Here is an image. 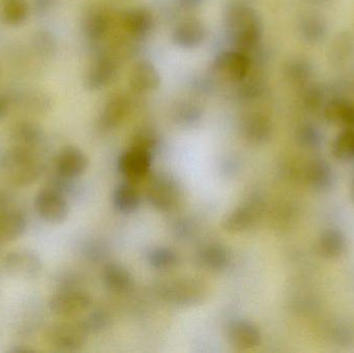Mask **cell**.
I'll return each mask as SVG.
<instances>
[{
  "instance_id": "obj_36",
  "label": "cell",
  "mask_w": 354,
  "mask_h": 353,
  "mask_svg": "<svg viewBox=\"0 0 354 353\" xmlns=\"http://www.w3.org/2000/svg\"><path fill=\"white\" fill-rule=\"evenodd\" d=\"M324 89L318 85L309 87L304 93V105L308 110H317L324 103Z\"/></svg>"
},
{
  "instance_id": "obj_18",
  "label": "cell",
  "mask_w": 354,
  "mask_h": 353,
  "mask_svg": "<svg viewBox=\"0 0 354 353\" xmlns=\"http://www.w3.org/2000/svg\"><path fill=\"white\" fill-rule=\"evenodd\" d=\"M45 139V133L41 126L32 122H20L10 130V140L14 146L37 151Z\"/></svg>"
},
{
  "instance_id": "obj_42",
  "label": "cell",
  "mask_w": 354,
  "mask_h": 353,
  "mask_svg": "<svg viewBox=\"0 0 354 353\" xmlns=\"http://www.w3.org/2000/svg\"><path fill=\"white\" fill-rule=\"evenodd\" d=\"M37 37L35 44L37 46V50L41 52V54H49L53 52L54 50V41L48 33H39Z\"/></svg>"
},
{
  "instance_id": "obj_44",
  "label": "cell",
  "mask_w": 354,
  "mask_h": 353,
  "mask_svg": "<svg viewBox=\"0 0 354 353\" xmlns=\"http://www.w3.org/2000/svg\"><path fill=\"white\" fill-rule=\"evenodd\" d=\"M205 0H177L179 8L183 10H194L200 8Z\"/></svg>"
},
{
  "instance_id": "obj_9",
  "label": "cell",
  "mask_w": 354,
  "mask_h": 353,
  "mask_svg": "<svg viewBox=\"0 0 354 353\" xmlns=\"http://www.w3.org/2000/svg\"><path fill=\"white\" fill-rule=\"evenodd\" d=\"M206 289L201 282L195 279H185L172 282L166 286L164 298L168 302L179 306H193L203 300Z\"/></svg>"
},
{
  "instance_id": "obj_17",
  "label": "cell",
  "mask_w": 354,
  "mask_h": 353,
  "mask_svg": "<svg viewBox=\"0 0 354 353\" xmlns=\"http://www.w3.org/2000/svg\"><path fill=\"white\" fill-rule=\"evenodd\" d=\"M28 220L20 209H8L0 215V244L19 240L26 231Z\"/></svg>"
},
{
  "instance_id": "obj_10",
  "label": "cell",
  "mask_w": 354,
  "mask_h": 353,
  "mask_svg": "<svg viewBox=\"0 0 354 353\" xmlns=\"http://www.w3.org/2000/svg\"><path fill=\"white\" fill-rule=\"evenodd\" d=\"M88 167V158L78 147L68 146L59 151L55 162L54 171L68 178H80Z\"/></svg>"
},
{
  "instance_id": "obj_39",
  "label": "cell",
  "mask_w": 354,
  "mask_h": 353,
  "mask_svg": "<svg viewBox=\"0 0 354 353\" xmlns=\"http://www.w3.org/2000/svg\"><path fill=\"white\" fill-rule=\"evenodd\" d=\"M107 315L102 312H95L91 314L88 318L82 321L83 325L86 329L87 333H97L107 327Z\"/></svg>"
},
{
  "instance_id": "obj_30",
  "label": "cell",
  "mask_w": 354,
  "mask_h": 353,
  "mask_svg": "<svg viewBox=\"0 0 354 353\" xmlns=\"http://www.w3.org/2000/svg\"><path fill=\"white\" fill-rule=\"evenodd\" d=\"M202 265L214 271H222L228 267L230 263V255L226 249L218 245L206 247L200 254Z\"/></svg>"
},
{
  "instance_id": "obj_37",
  "label": "cell",
  "mask_w": 354,
  "mask_h": 353,
  "mask_svg": "<svg viewBox=\"0 0 354 353\" xmlns=\"http://www.w3.org/2000/svg\"><path fill=\"white\" fill-rule=\"evenodd\" d=\"M157 144V138H156L153 132L149 130H142L137 133L136 136L133 140V146L135 149H145V151H151Z\"/></svg>"
},
{
  "instance_id": "obj_27",
  "label": "cell",
  "mask_w": 354,
  "mask_h": 353,
  "mask_svg": "<svg viewBox=\"0 0 354 353\" xmlns=\"http://www.w3.org/2000/svg\"><path fill=\"white\" fill-rule=\"evenodd\" d=\"M103 278L106 285L115 292H128L133 285L130 273L122 265H107L104 269Z\"/></svg>"
},
{
  "instance_id": "obj_47",
  "label": "cell",
  "mask_w": 354,
  "mask_h": 353,
  "mask_svg": "<svg viewBox=\"0 0 354 353\" xmlns=\"http://www.w3.org/2000/svg\"><path fill=\"white\" fill-rule=\"evenodd\" d=\"M35 352V350H33V348L23 345L15 346V347H12V350H10V352L12 353H30Z\"/></svg>"
},
{
  "instance_id": "obj_16",
  "label": "cell",
  "mask_w": 354,
  "mask_h": 353,
  "mask_svg": "<svg viewBox=\"0 0 354 353\" xmlns=\"http://www.w3.org/2000/svg\"><path fill=\"white\" fill-rule=\"evenodd\" d=\"M116 74V64L107 55H101L93 60L85 76V85L91 90L107 86Z\"/></svg>"
},
{
  "instance_id": "obj_21",
  "label": "cell",
  "mask_w": 354,
  "mask_h": 353,
  "mask_svg": "<svg viewBox=\"0 0 354 353\" xmlns=\"http://www.w3.org/2000/svg\"><path fill=\"white\" fill-rule=\"evenodd\" d=\"M324 116L330 124L354 131V104L343 97H335L326 103Z\"/></svg>"
},
{
  "instance_id": "obj_22",
  "label": "cell",
  "mask_w": 354,
  "mask_h": 353,
  "mask_svg": "<svg viewBox=\"0 0 354 353\" xmlns=\"http://www.w3.org/2000/svg\"><path fill=\"white\" fill-rule=\"evenodd\" d=\"M124 30L135 39L147 37L153 26V17L147 8H132L122 17Z\"/></svg>"
},
{
  "instance_id": "obj_5",
  "label": "cell",
  "mask_w": 354,
  "mask_h": 353,
  "mask_svg": "<svg viewBox=\"0 0 354 353\" xmlns=\"http://www.w3.org/2000/svg\"><path fill=\"white\" fill-rule=\"evenodd\" d=\"M35 209L39 218L52 225L64 223L70 213L68 198L49 187L35 195Z\"/></svg>"
},
{
  "instance_id": "obj_19",
  "label": "cell",
  "mask_w": 354,
  "mask_h": 353,
  "mask_svg": "<svg viewBox=\"0 0 354 353\" xmlns=\"http://www.w3.org/2000/svg\"><path fill=\"white\" fill-rule=\"evenodd\" d=\"M270 118L262 113H251L241 122V133L245 140L253 144H263L272 136Z\"/></svg>"
},
{
  "instance_id": "obj_23",
  "label": "cell",
  "mask_w": 354,
  "mask_h": 353,
  "mask_svg": "<svg viewBox=\"0 0 354 353\" xmlns=\"http://www.w3.org/2000/svg\"><path fill=\"white\" fill-rule=\"evenodd\" d=\"M317 251L324 258H340L347 251L346 236L336 228L324 230L318 238Z\"/></svg>"
},
{
  "instance_id": "obj_48",
  "label": "cell",
  "mask_w": 354,
  "mask_h": 353,
  "mask_svg": "<svg viewBox=\"0 0 354 353\" xmlns=\"http://www.w3.org/2000/svg\"><path fill=\"white\" fill-rule=\"evenodd\" d=\"M351 199H353V201L354 202V176L353 178V182H351Z\"/></svg>"
},
{
  "instance_id": "obj_31",
  "label": "cell",
  "mask_w": 354,
  "mask_h": 353,
  "mask_svg": "<svg viewBox=\"0 0 354 353\" xmlns=\"http://www.w3.org/2000/svg\"><path fill=\"white\" fill-rule=\"evenodd\" d=\"M138 191L130 184H122L116 189L114 194V204L118 211L131 213L136 211L139 205Z\"/></svg>"
},
{
  "instance_id": "obj_41",
  "label": "cell",
  "mask_w": 354,
  "mask_h": 353,
  "mask_svg": "<svg viewBox=\"0 0 354 353\" xmlns=\"http://www.w3.org/2000/svg\"><path fill=\"white\" fill-rule=\"evenodd\" d=\"M262 93V84L259 81H250V82L245 83L241 89V97L245 99H256L259 97Z\"/></svg>"
},
{
  "instance_id": "obj_25",
  "label": "cell",
  "mask_w": 354,
  "mask_h": 353,
  "mask_svg": "<svg viewBox=\"0 0 354 353\" xmlns=\"http://www.w3.org/2000/svg\"><path fill=\"white\" fill-rule=\"evenodd\" d=\"M109 17L103 10H88L83 20V31L89 41H97L105 37L109 30Z\"/></svg>"
},
{
  "instance_id": "obj_28",
  "label": "cell",
  "mask_w": 354,
  "mask_h": 353,
  "mask_svg": "<svg viewBox=\"0 0 354 353\" xmlns=\"http://www.w3.org/2000/svg\"><path fill=\"white\" fill-rule=\"evenodd\" d=\"M285 78L291 85L304 86L312 77V66L307 60L297 59L287 62L284 68Z\"/></svg>"
},
{
  "instance_id": "obj_38",
  "label": "cell",
  "mask_w": 354,
  "mask_h": 353,
  "mask_svg": "<svg viewBox=\"0 0 354 353\" xmlns=\"http://www.w3.org/2000/svg\"><path fill=\"white\" fill-rule=\"evenodd\" d=\"M351 43H353V41L349 39L348 35H347V37H339L338 41H336L332 50L334 60L341 62L346 59L349 54L353 52V45H351Z\"/></svg>"
},
{
  "instance_id": "obj_35",
  "label": "cell",
  "mask_w": 354,
  "mask_h": 353,
  "mask_svg": "<svg viewBox=\"0 0 354 353\" xmlns=\"http://www.w3.org/2000/svg\"><path fill=\"white\" fill-rule=\"evenodd\" d=\"M201 116V109L195 104L181 103L176 109V117L183 124H192L199 120Z\"/></svg>"
},
{
  "instance_id": "obj_46",
  "label": "cell",
  "mask_w": 354,
  "mask_h": 353,
  "mask_svg": "<svg viewBox=\"0 0 354 353\" xmlns=\"http://www.w3.org/2000/svg\"><path fill=\"white\" fill-rule=\"evenodd\" d=\"M54 0H35V6L39 10H46L53 3Z\"/></svg>"
},
{
  "instance_id": "obj_12",
  "label": "cell",
  "mask_w": 354,
  "mask_h": 353,
  "mask_svg": "<svg viewBox=\"0 0 354 353\" xmlns=\"http://www.w3.org/2000/svg\"><path fill=\"white\" fill-rule=\"evenodd\" d=\"M260 213L261 209L258 203L252 202L241 205L225 217L223 227L231 233L247 231L257 223Z\"/></svg>"
},
{
  "instance_id": "obj_15",
  "label": "cell",
  "mask_w": 354,
  "mask_h": 353,
  "mask_svg": "<svg viewBox=\"0 0 354 353\" xmlns=\"http://www.w3.org/2000/svg\"><path fill=\"white\" fill-rule=\"evenodd\" d=\"M131 88L139 93L155 91L161 84V77L156 66L149 60L137 62L130 75Z\"/></svg>"
},
{
  "instance_id": "obj_43",
  "label": "cell",
  "mask_w": 354,
  "mask_h": 353,
  "mask_svg": "<svg viewBox=\"0 0 354 353\" xmlns=\"http://www.w3.org/2000/svg\"><path fill=\"white\" fill-rule=\"evenodd\" d=\"M14 207V197L12 193L0 190V215Z\"/></svg>"
},
{
  "instance_id": "obj_29",
  "label": "cell",
  "mask_w": 354,
  "mask_h": 353,
  "mask_svg": "<svg viewBox=\"0 0 354 353\" xmlns=\"http://www.w3.org/2000/svg\"><path fill=\"white\" fill-rule=\"evenodd\" d=\"M29 6L25 0H3L0 8L2 20L8 25H19L26 20Z\"/></svg>"
},
{
  "instance_id": "obj_33",
  "label": "cell",
  "mask_w": 354,
  "mask_h": 353,
  "mask_svg": "<svg viewBox=\"0 0 354 353\" xmlns=\"http://www.w3.org/2000/svg\"><path fill=\"white\" fill-rule=\"evenodd\" d=\"M297 140L305 149L314 151L319 149L322 143V135L314 124H305L297 131Z\"/></svg>"
},
{
  "instance_id": "obj_11",
  "label": "cell",
  "mask_w": 354,
  "mask_h": 353,
  "mask_svg": "<svg viewBox=\"0 0 354 353\" xmlns=\"http://www.w3.org/2000/svg\"><path fill=\"white\" fill-rule=\"evenodd\" d=\"M308 186L318 193H326L332 190L336 182L334 169L328 161L320 158L310 160L304 170Z\"/></svg>"
},
{
  "instance_id": "obj_45",
  "label": "cell",
  "mask_w": 354,
  "mask_h": 353,
  "mask_svg": "<svg viewBox=\"0 0 354 353\" xmlns=\"http://www.w3.org/2000/svg\"><path fill=\"white\" fill-rule=\"evenodd\" d=\"M8 107H10V103H8V97L0 93V120L6 117L8 112Z\"/></svg>"
},
{
  "instance_id": "obj_13",
  "label": "cell",
  "mask_w": 354,
  "mask_h": 353,
  "mask_svg": "<svg viewBox=\"0 0 354 353\" xmlns=\"http://www.w3.org/2000/svg\"><path fill=\"white\" fill-rule=\"evenodd\" d=\"M151 166V153L132 147L120 160V169L130 180H141L149 173Z\"/></svg>"
},
{
  "instance_id": "obj_24",
  "label": "cell",
  "mask_w": 354,
  "mask_h": 353,
  "mask_svg": "<svg viewBox=\"0 0 354 353\" xmlns=\"http://www.w3.org/2000/svg\"><path fill=\"white\" fill-rule=\"evenodd\" d=\"M129 111V102L124 95H114L106 104L100 117L104 130H113L122 124Z\"/></svg>"
},
{
  "instance_id": "obj_7",
  "label": "cell",
  "mask_w": 354,
  "mask_h": 353,
  "mask_svg": "<svg viewBox=\"0 0 354 353\" xmlns=\"http://www.w3.org/2000/svg\"><path fill=\"white\" fill-rule=\"evenodd\" d=\"M180 197L176 180L165 174L155 176L147 188L149 203L160 211H170L176 209Z\"/></svg>"
},
{
  "instance_id": "obj_1",
  "label": "cell",
  "mask_w": 354,
  "mask_h": 353,
  "mask_svg": "<svg viewBox=\"0 0 354 353\" xmlns=\"http://www.w3.org/2000/svg\"><path fill=\"white\" fill-rule=\"evenodd\" d=\"M46 164L39 151L14 146L0 157V178L12 187L26 188L39 182Z\"/></svg>"
},
{
  "instance_id": "obj_20",
  "label": "cell",
  "mask_w": 354,
  "mask_h": 353,
  "mask_svg": "<svg viewBox=\"0 0 354 353\" xmlns=\"http://www.w3.org/2000/svg\"><path fill=\"white\" fill-rule=\"evenodd\" d=\"M228 339L236 350H249L259 345L261 334L253 323L236 321L229 327Z\"/></svg>"
},
{
  "instance_id": "obj_34",
  "label": "cell",
  "mask_w": 354,
  "mask_h": 353,
  "mask_svg": "<svg viewBox=\"0 0 354 353\" xmlns=\"http://www.w3.org/2000/svg\"><path fill=\"white\" fill-rule=\"evenodd\" d=\"M149 261L155 269L168 271L176 267L177 256L176 253L168 249H157L149 255Z\"/></svg>"
},
{
  "instance_id": "obj_4",
  "label": "cell",
  "mask_w": 354,
  "mask_h": 353,
  "mask_svg": "<svg viewBox=\"0 0 354 353\" xmlns=\"http://www.w3.org/2000/svg\"><path fill=\"white\" fill-rule=\"evenodd\" d=\"M1 269L8 277L33 281L43 271V261L37 253L27 249H19L6 253L1 259Z\"/></svg>"
},
{
  "instance_id": "obj_3",
  "label": "cell",
  "mask_w": 354,
  "mask_h": 353,
  "mask_svg": "<svg viewBox=\"0 0 354 353\" xmlns=\"http://www.w3.org/2000/svg\"><path fill=\"white\" fill-rule=\"evenodd\" d=\"M88 335L82 321H62L48 325L44 331L43 339L55 350L75 352L85 345Z\"/></svg>"
},
{
  "instance_id": "obj_14",
  "label": "cell",
  "mask_w": 354,
  "mask_h": 353,
  "mask_svg": "<svg viewBox=\"0 0 354 353\" xmlns=\"http://www.w3.org/2000/svg\"><path fill=\"white\" fill-rule=\"evenodd\" d=\"M206 27L197 19H189L179 23L174 30L172 39L183 49H195L204 43L206 39Z\"/></svg>"
},
{
  "instance_id": "obj_26",
  "label": "cell",
  "mask_w": 354,
  "mask_h": 353,
  "mask_svg": "<svg viewBox=\"0 0 354 353\" xmlns=\"http://www.w3.org/2000/svg\"><path fill=\"white\" fill-rule=\"evenodd\" d=\"M328 27L322 17L315 14L307 15L299 23V32L305 41L316 44L326 37Z\"/></svg>"
},
{
  "instance_id": "obj_2",
  "label": "cell",
  "mask_w": 354,
  "mask_h": 353,
  "mask_svg": "<svg viewBox=\"0 0 354 353\" xmlns=\"http://www.w3.org/2000/svg\"><path fill=\"white\" fill-rule=\"evenodd\" d=\"M225 25L229 39L237 50L254 49L261 39V19L247 4H230L225 12Z\"/></svg>"
},
{
  "instance_id": "obj_32",
  "label": "cell",
  "mask_w": 354,
  "mask_h": 353,
  "mask_svg": "<svg viewBox=\"0 0 354 353\" xmlns=\"http://www.w3.org/2000/svg\"><path fill=\"white\" fill-rule=\"evenodd\" d=\"M332 153L342 162L354 161V131L343 130L333 141Z\"/></svg>"
},
{
  "instance_id": "obj_8",
  "label": "cell",
  "mask_w": 354,
  "mask_h": 353,
  "mask_svg": "<svg viewBox=\"0 0 354 353\" xmlns=\"http://www.w3.org/2000/svg\"><path fill=\"white\" fill-rule=\"evenodd\" d=\"M214 68L218 74L230 81H243L251 68V59L241 50L223 52L214 61Z\"/></svg>"
},
{
  "instance_id": "obj_6",
  "label": "cell",
  "mask_w": 354,
  "mask_h": 353,
  "mask_svg": "<svg viewBox=\"0 0 354 353\" xmlns=\"http://www.w3.org/2000/svg\"><path fill=\"white\" fill-rule=\"evenodd\" d=\"M91 302V296L79 288L59 290L50 298L49 309L55 316L68 318L88 310Z\"/></svg>"
},
{
  "instance_id": "obj_40",
  "label": "cell",
  "mask_w": 354,
  "mask_h": 353,
  "mask_svg": "<svg viewBox=\"0 0 354 353\" xmlns=\"http://www.w3.org/2000/svg\"><path fill=\"white\" fill-rule=\"evenodd\" d=\"M332 339L339 345H349L353 343V335L346 327L336 325L332 332Z\"/></svg>"
}]
</instances>
